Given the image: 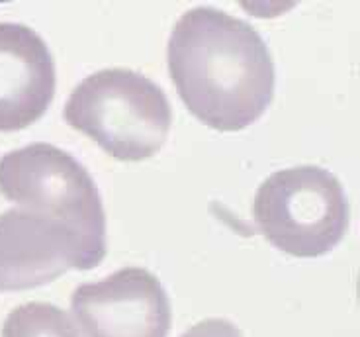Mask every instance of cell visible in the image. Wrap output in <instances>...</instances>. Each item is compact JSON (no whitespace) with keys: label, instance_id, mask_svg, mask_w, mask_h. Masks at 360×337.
I'll use <instances>...</instances> for the list:
<instances>
[{"label":"cell","instance_id":"obj_1","mask_svg":"<svg viewBox=\"0 0 360 337\" xmlns=\"http://www.w3.org/2000/svg\"><path fill=\"white\" fill-rule=\"evenodd\" d=\"M169 71L186 108L219 132L251 126L274 92V65L261 34L207 6L188 10L176 22Z\"/></svg>","mask_w":360,"mask_h":337},{"label":"cell","instance_id":"obj_2","mask_svg":"<svg viewBox=\"0 0 360 337\" xmlns=\"http://www.w3.org/2000/svg\"><path fill=\"white\" fill-rule=\"evenodd\" d=\"M0 192L18 208L71 231L90 269L106 257V216L96 184L77 159L49 144H32L0 159Z\"/></svg>","mask_w":360,"mask_h":337},{"label":"cell","instance_id":"obj_3","mask_svg":"<svg viewBox=\"0 0 360 337\" xmlns=\"http://www.w3.org/2000/svg\"><path fill=\"white\" fill-rule=\"evenodd\" d=\"M63 114L71 128L120 161L153 157L172 124L165 92L127 69H104L86 77L69 96Z\"/></svg>","mask_w":360,"mask_h":337},{"label":"cell","instance_id":"obj_4","mask_svg":"<svg viewBox=\"0 0 360 337\" xmlns=\"http://www.w3.org/2000/svg\"><path fill=\"white\" fill-rule=\"evenodd\" d=\"M255 224L280 251L319 257L345 236L349 204L337 177L315 165L270 174L252 202Z\"/></svg>","mask_w":360,"mask_h":337},{"label":"cell","instance_id":"obj_5","mask_svg":"<svg viewBox=\"0 0 360 337\" xmlns=\"http://www.w3.org/2000/svg\"><path fill=\"white\" fill-rule=\"evenodd\" d=\"M75 319L86 337H167L171 302L159 279L129 267L72 292Z\"/></svg>","mask_w":360,"mask_h":337},{"label":"cell","instance_id":"obj_6","mask_svg":"<svg viewBox=\"0 0 360 337\" xmlns=\"http://www.w3.org/2000/svg\"><path fill=\"white\" fill-rule=\"evenodd\" d=\"M69 269H90L69 229L32 210L0 214V292L36 288Z\"/></svg>","mask_w":360,"mask_h":337},{"label":"cell","instance_id":"obj_7","mask_svg":"<svg viewBox=\"0 0 360 337\" xmlns=\"http://www.w3.org/2000/svg\"><path fill=\"white\" fill-rule=\"evenodd\" d=\"M55 94L53 57L32 27L0 22V132L32 126Z\"/></svg>","mask_w":360,"mask_h":337},{"label":"cell","instance_id":"obj_8","mask_svg":"<svg viewBox=\"0 0 360 337\" xmlns=\"http://www.w3.org/2000/svg\"><path fill=\"white\" fill-rule=\"evenodd\" d=\"M2 337H82V333L61 308L27 302L10 312L2 326Z\"/></svg>","mask_w":360,"mask_h":337},{"label":"cell","instance_id":"obj_9","mask_svg":"<svg viewBox=\"0 0 360 337\" xmlns=\"http://www.w3.org/2000/svg\"><path fill=\"white\" fill-rule=\"evenodd\" d=\"M182 337H243L241 331L227 319H206L182 333Z\"/></svg>","mask_w":360,"mask_h":337}]
</instances>
